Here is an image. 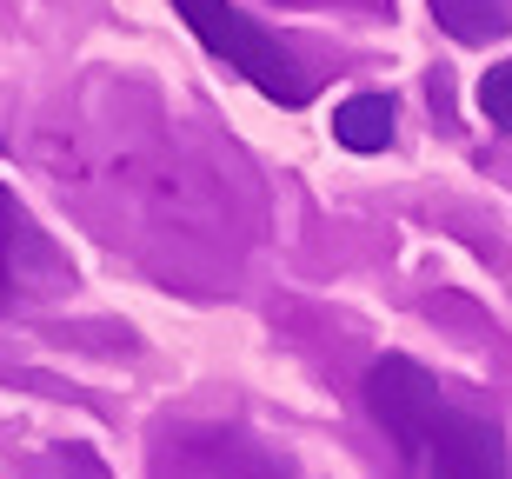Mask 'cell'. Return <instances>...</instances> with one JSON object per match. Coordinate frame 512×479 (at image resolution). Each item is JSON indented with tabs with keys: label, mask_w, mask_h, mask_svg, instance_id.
<instances>
[{
	"label": "cell",
	"mask_w": 512,
	"mask_h": 479,
	"mask_svg": "<svg viewBox=\"0 0 512 479\" xmlns=\"http://www.w3.org/2000/svg\"><path fill=\"white\" fill-rule=\"evenodd\" d=\"M439 14V27L459 40V47H486V40L512 34V14L499 7V0H426Z\"/></svg>",
	"instance_id": "5"
},
{
	"label": "cell",
	"mask_w": 512,
	"mask_h": 479,
	"mask_svg": "<svg viewBox=\"0 0 512 479\" xmlns=\"http://www.w3.org/2000/svg\"><path fill=\"white\" fill-rule=\"evenodd\" d=\"M173 14L187 20L193 40H200L213 60H227L233 74L253 80L266 100H280V107H306V100H313V74H306L266 27H253L233 0H173Z\"/></svg>",
	"instance_id": "2"
},
{
	"label": "cell",
	"mask_w": 512,
	"mask_h": 479,
	"mask_svg": "<svg viewBox=\"0 0 512 479\" xmlns=\"http://www.w3.org/2000/svg\"><path fill=\"white\" fill-rule=\"evenodd\" d=\"M366 406L386 440L426 479H506V433L493 413L459 406L446 386L406 353H386L366 373Z\"/></svg>",
	"instance_id": "1"
},
{
	"label": "cell",
	"mask_w": 512,
	"mask_h": 479,
	"mask_svg": "<svg viewBox=\"0 0 512 479\" xmlns=\"http://www.w3.org/2000/svg\"><path fill=\"white\" fill-rule=\"evenodd\" d=\"M333 140L346 154H386L393 147V100L386 94H353L333 107Z\"/></svg>",
	"instance_id": "4"
},
{
	"label": "cell",
	"mask_w": 512,
	"mask_h": 479,
	"mask_svg": "<svg viewBox=\"0 0 512 479\" xmlns=\"http://www.w3.org/2000/svg\"><path fill=\"white\" fill-rule=\"evenodd\" d=\"M60 280H74L67 260H60L54 240L27 220V207L0 187V287L7 293H47V287H60Z\"/></svg>",
	"instance_id": "3"
},
{
	"label": "cell",
	"mask_w": 512,
	"mask_h": 479,
	"mask_svg": "<svg viewBox=\"0 0 512 479\" xmlns=\"http://www.w3.org/2000/svg\"><path fill=\"white\" fill-rule=\"evenodd\" d=\"M479 114L493 120L499 134H512V60H499L493 74L479 80Z\"/></svg>",
	"instance_id": "6"
}]
</instances>
